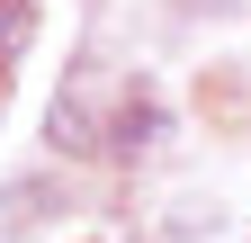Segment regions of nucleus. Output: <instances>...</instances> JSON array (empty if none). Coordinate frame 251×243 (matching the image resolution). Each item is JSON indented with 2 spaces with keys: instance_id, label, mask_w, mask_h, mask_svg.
Segmentation results:
<instances>
[{
  "instance_id": "1",
  "label": "nucleus",
  "mask_w": 251,
  "mask_h": 243,
  "mask_svg": "<svg viewBox=\"0 0 251 243\" xmlns=\"http://www.w3.org/2000/svg\"><path fill=\"white\" fill-rule=\"evenodd\" d=\"M152 135H162V99L135 81V90H126V108H117V126H108V153L135 162V153H152Z\"/></svg>"
}]
</instances>
